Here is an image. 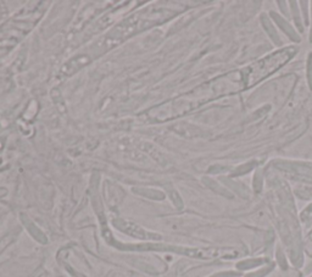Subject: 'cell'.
<instances>
[{"label": "cell", "mask_w": 312, "mask_h": 277, "mask_svg": "<svg viewBox=\"0 0 312 277\" xmlns=\"http://www.w3.org/2000/svg\"><path fill=\"white\" fill-rule=\"evenodd\" d=\"M115 225H116V227H117V228H120L121 231L126 232V234H131V236H133L135 238H142V240H151V238H154V240H157V238H160L159 236H156V234H148V232L144 231L143 228H140V227L134 225V224L128 222V221L116 220Z\"/></svg>", "instance_id": "1"}]
</instances>
